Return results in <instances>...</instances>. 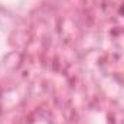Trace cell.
<instances>
[{"label": "cell", "mask_w": 124, "mask_h": 124, "mask_svg": "<svg viewBox=\"0 0 124 124\" xmlns=\"http://www.w3.org/2000/svg\"><path fill=\"white\" fill-rule=\"evenodd\" d=\"M118 13H120L121 16H124V4L121 6V7H120V9H118Z\"/></svg>", "instance_id": "1"}]
</instances>
